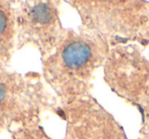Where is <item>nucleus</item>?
I'll list each match as a JSON object with an SVG mask.
<instances>
[{
    "instance_id": "nucleus-4",
    "label": "nucleus",
    "mask_w": 149,
    "mask_h": 139,
    "mask_svg": "<svg viewBox=\"0 0 149 139\" xmlns=\"http://www.w3.org/2000/svg\"><path fill=\"white\" fill-rule=\"evenodd\" d=\"M116 92L140 115L141 136H149V62L144 57L130 66L120 77Z\"/></svg>"
},
{
    "instance_id": "nucleus-6",
    "label": "nucleus",
    "mask_w": 149,
    "mask_h": 139,
    "mask_svg": "<svg viewBox=\"0 0 149 139\" xmlns=\"http://www.w3.org/2000/svg\"><path fill=\"white\" fill-rule=\"evenodd\" d=\"M137 139H149V136H141L140 135Z\"/></svg>"
},
{
    "instance_id": "nucleus-3",
    "label": "nucleus",
    "mask_w": 149,
    "mask_h": 139,
    "mask_svg": "<svg viewBox=\"0 0 149 139\" xmlns=\"http://www.w3.org/2000/svg\"><path fill=\"white\" fill-rule=\"evenodd\" d=\"M51 113L64 122L62 139H128L123 125L90 94L58 103Z\"/></svg>"
},
{
    "instance_id": "nucleus-1",
    "label": "nucleus",
    "mask_w": 149,
    "mask_h": 139,
    "mask_svg": "<svg viewBox=\"0 0 149 139\" xmlns=\"http://www.w3.org/2000/svg\"><path fill=\"white\" fill-rule=\"evenodd\" d=\"M105 42L95 36L70 33L44 63L47 81L58 103L89 96V82L106 55Z\"/></svg>"
},
{
    "instance_id": "nucleus-2",
    "label": "nucleus",
    "mask_w": 149,
    "mask_h": 139,
    "mask_svg": "<svg viewBox=\"0 0 149 139\" xmlns=\"http://www.w3.org/2000/svg\"><path fill=\"white\" fill-rule=\"evenodd\" d=\"M57 104L38 76L0 72V131L41 120Z\"/></svg>"
},
{
    "instance_id": "nucleus-5",
    "label": "nucleus",
    "mask_w": 149,
    "mask_h": 139,
    "mask_svg": "<svg viewBox=\"0 0 149 139\" xmlns=\"http://www.w3.org/2000/svg\"><path fill=\"white\" fill-rule=\"evenodd\" d=\"M8 133L11 139H55L46 131L41 120L17 126Z\"/></svg>"
}]
</instances>
